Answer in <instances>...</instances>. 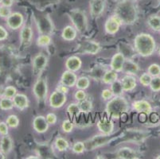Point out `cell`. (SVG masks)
I'll list each match as a JSON object with an SVG mask.
<instances>
[{"label": "cell", "mask_w": 160, "mask_h": 159, "mask_svg": "<svg viewBox=\"0 0 160 159\" xmlns=\"http://www.w3.org/2000/svg\"><path fill=\"white\" fill-rule=\"evenodd\" d=\"M6 122L11 128H17L19 126V119L16 115H10L6 119Z\"/></svg>", "instance_id": "obj_36"}, {"label": "cell", "mask_w": 160, "mask_h": 159, "mask_svg": "<svg viewBox=\"0 0 160 159\" xmlns=\"http://www.w3.org/2000/svg\"><path fill=\"white\" fill-rule=\"evenodd\" d=\"M66 112L72 116H78L80 113H81L78 103H72L68 105V107H66Z\"/></svg>", "instance_id": "obj_37"}, {"label": "cell", "mask_w": 160, "mask_h": 159, "mask_svg": "<svg viewBox=\"0 0 160 159\" xmlns=\"http://www.w3.org/2000/svg\"><path fill=\"white\" fill-rule=\"evenodd\" d=\"M7 19V28L12 30L21 29L24 25V16L20 12H12Z\"/></svg>", "instance_id": "obj_10"}, {"label": "cell", "mask_w": 160, "mask_h": 159, "mask_svg": "<svg viewBox=\"0 0 160 159\" xmlns=\"http://www.w3.org/2000/svg\"><path fill=\"white\" fill-rule=\"evenodd\" d=\"M11 7H6V6H0V17L7 18L11 14Z\"/></svg>", "instance_id": "obj_43"}, {"label": "cell", "mask_w": 160, "mask_h": 159, "mask_svg": "<svg viewBox=\"0 0 160 159\" xmlns=\"http://www.w3.org/2000/svg\"><path fill=\"white\" fill-rule=\"evenodd\" d=\"M125 57L123 52H116V54L113 55L110 62V68L116 72H123V65H124Z\"/></svg>", "instance_id": "obj_13"}, {"label": "cell", "mask_w": 160, "mask_h": 159, "mask_svg": "<svg viewBox=\"0 0 160 159\" xmlns=\"http://www.w3.org/2000/svg\"><path fill=\"white\" fill-rule=\"evenodd\" d=\"M148 72L152 77L160 76V65L156 63L151 64L148 68Z\"/></svg>", "instance_id": "obj_41"}, {"label": "cell", "mask_w": 160, "mask_h": 159, "mask_svg": "<svg viewBox=\"0 0 160 159\" xmlns=\"http://www.w3.org/2000/svg\"><path fill=\"white\" fill-rule=\"evenodd\" d=\"M123 25L122 22L116 14L110 16L104 23V30L109 35H115L120 30V26Z\"/></svg>", "instance_id": "obj_11"}, {"label": "cell", "mask_w": 160, "mask_h": 159, "mask_svg": "<svg viewBox=\"0 0 160 159\" xmlns=\"http://www.w3.org/2000/svg\"><path fill=\"white\" fill-rule=\"evenodd\" d=\"M158 56L160 57V48H159V49H158Z\"/></svg>", "instance_id": "obj_54"}, {"label": "cell", "mask_w": 160, "mask_h": 159, "mask_svg": "<svg viewBox=\"0 0 160 159\" xmlns=\"http://www.w3.org/2000/svg\"><path fill=\"white\" fill-rule=\"evenodd\" d=\"M111 87H110V89L112 90V92L113 95L114 96H123V86H122V83H121V80H116L114 82L112 83Z\"/></svg>", "instance_id": "obj_31"}, {"label": "cell", "mask_w": 160, "mask_h": 159, "mask_svg": "<svg viewBox=\"0 0 160 159\" xmlns=\"http://www.w3.org/2000/svg\"><path fill=\"white\" fill-rule=\"evenodd\" d=\"M106 113L112 119H119L129 111V103L123 96H113L108 101Z\"/></svg>", "instance_id": "obj_3"}, {"label": "cell", "mask_w": 160, "mask_h": 159, "mask_svg": "<svg viewBox=\"0 0 160 159\" xmlns=\"http://www.w3.org/2000/svg\"><path fill=\"white\" fill-rule=\"evenodd\" d=\"M33 96L38 102H43L46 100L48 95L47 80L45 77H39L35 81L32 89Z\"/></svg>", "instance_id": "obj_6"}, {"label": "cell", "mask_w": 160, "mask_h": 159, "mask_svg": "<svg viewBox=\"0 0 160 159\" xmlns=\"http://www.w3.org/2000/svg\"><path fill=\"white\" fill-rule=\"evenodd\" d=\"M77 81H78L77 74L74 72H72V71L66 70L62 73V77H61L60 83L67 86L69 88H72V87H75Z\"/></svg>", "instance_id": "obj_17"}, {"label": "cell", "mask_w": 160, "mask_h": 159, "mask_svg": "<svg viewBox=\"0 0 160 159\" xmlns=\"http://www.w3.org/2000/svg\"><path fill=\"white\" fill-rule=\"evenodd\" d=\"M130 1H132V2H134V1H137V0H130Z\"/></svg>", "instance_id": "obj_57"}, {"label": "cell", "mask_w": 160, "mask_h": 159, "mask_svg": "<svg viewBox=\"0 0 160 159\" xmlns=\"http://www.w3.org/2000/svg\"><path fill=\"white\" fill-rule=\"evenodd\" d=\"M158 32H159V33H160V30H159V31H158Z\"/></svg>", "instance_id": "obj_59"}, {"label": "cell", "mask_w": 160, "mask_h": 159, "mask_svg": "<svg viewBox=\"0 0 160 159\" xmlns=\"http://www.w3.org/2000/svg\"><path fill=\"white\" fill-rule=\"evenodd\" d=\"M14 147V142L9 135L2 136L0 141V151L5 155H8L12 151Z\"/></svg>", "instance_id": "obj_23"}, {"label": "cell", "mask_w": 160, "mask_h": 159, "mask_svg": "<svg viewBox=\"0 0 160 159\" xmlns=\"http://www.w3.org/2000/svg\"><path fill=\"white\" fill-rule=\"evenodd\" d=\"M14 107L18 108V110L23 111L29 107L30 101H29L28 96L23 93H17L13 98Z\"/></svg>", "instance_id": "obj_19"}, {"label": "cell", "mask_w": 160, "mask_h": 159, "mask_svg": "<svg viewBox=\"0 0 160 159\" xmlns=\"http://www.w3.org/2000/svg\"><path fill=\"white\" fill-rule=\"evenodd\" d=\"M90 14L93 17H99L105 9L104 0H91L89 2Z\"/></svg>", "instance_id": "obj_15"}, {"label": "cell", "mask_w": 160, "mask_h": 159, "mask_svg": "<svg viewBox=\"0 0 160 159\" xmlns=\"http://www.w3.org/2000/svg\"><path fill=\"white\" fill-rule=\"evenodd\" d=\"M78 36V30L73 26H66L64 27L62 32V37L63 40L66 42H72L77 38Z\"/></svg>", "instance_id": "obj_24"}, {"label": "cell", "mask_w": 160, "mask_h": 159, "mask_svg": "<svg viewBox=\"0 0 160 159\" xmlns=\"http://www.w3.org/2000/svg\"><path fill=\"white\" fill-rule=\"evenodd\" d=\"M139 71V67L137 63L133 61L131 59L125 60L124 65H123V72L125 74H129V75H136Z\"/></svg>", "instance_id": "obj_25"}, {"label": "cell", "mask_w": 160, "mask_h": 159, "mask_svg": "<svg viewBox=\"0 0 160 159\" xmlns=\"http://www.w3.org/2000/svg\"><path fill=\"white\" fill-rule=\"evenodd\" d=\"M100 45L93 40L86 39L78 44L77 52L80 54L96 55L100 51Z\"/></svg>", "instance_id": "obj_5"}, {"label": "cell", "mask_w": 160, "mask_h": 159, "mask_svg": "<svg viewBox=\"0 0 160 159\" xmlns=\"http://www.w3.org/2000/svg\"><path fill=\"white\" fill-rule=\"evenodd\" d=\"M27 158H32V157H28ZM33 158H38L37 157H33Z\"/></svg>", "instance_id": "obj_53"}, {"label": "cell", "mask_w": 160, "mask_h": 159, "mask_svg": "<svg viewBox=\"0 0 160 159\" xmlns=\"http://www.w3.org/2000/svg\"><path fill=\"white\" fill-rule=\"evenodd\" d=\"M114 96L110 88H105L101 92V97L104 100H109Z\"/></svg>", "instance_id": "obj_46"}, {"label": "cell", "mask_w": 160, "mask_h": 159, "mask_svg": "<svg viewBox=\"0 0 160 159\" xmlns=\"http://www.w3.org/2000/svg\"><path fill=\"white\" fill-rule=\"evenodd\" d=\"M67 101V96L62 92L55 90L50 94L49 98V107L53 109L61 108Z\"/></svg>", "instance_id": "obj_9"}, {"label": "cell", "mask_w": 160, "mask_h": 159, "mask_svg": "<svg viewBox=\"0 0 160 159\" xmlns=\"http://www.w3.org/2000/svg\"><path fill=\"white\" fill-rule=\"evenodd\" d=\"M116 157L120 159H137L139 158L135 150L131 147H123L116 152Z\"/></svg>", "instance_id": "obj_22"}, {"label": "cell", "mask_w": 160, "mask_h": 159, "mask_svg": "<svg viewBox=\"0 0 160 159\" xmlns=\"http://www.w3.org/2000/svg\"><path fill=\"white\" fill-rule=\"evenodd\" d=\"M149 87L151 91L154 92H160V76L152 77Z\"/></svg>", "instance_id": "obj_39"}, {"label": "cell", "mask_w": 160, "mask_h": 159, "mask_svg": "<svg viewBox=\"0 0 160 159\" xmlns=\"http://www.w3.org/2000/svg\"><path fill=\"white\" fill-rule=\"evenodd\" d=\"M52 42V37L49 34H41L37 39V46L39 47H46Z\"/></svg>", "instance_id": "obj_32"}, {"label": "cell", "mask_w": 160, "mask_h": 159, "mask_svg": "<svg viewBox=\"0 0 160 159\" xmlns=\"http://www.w3.org/2000/svg\"><path fill=\"white\" fill-rule=\"evenodd\" d=\"M151 80H152V77L148 72H143L142 74H141V76L139 78V83L143 87L149 86L150 84H151Z\"/></svg>", "instance_id": "obj_40"}, {"label": "cell", "mask_w": 160, "mask_h": 159, "mask_svg": "<svg viewBox=\"0 0 160 159\" xmlns=\"http://www.w3.org/2000/svg\"><path fill=\"white\" fill-rule=\"evenodd\" d=\"M134 49L140 57H148L156 49L155 39L148 33H138L134 39Z\"/></svg>", "instance_id": "obj_1"}, {"label": "cell", "mask_w": 160, "mask_h": 159, "mask_svg": "<svg viewBox=\"0 0 160 159\" xmlns=\"http://www.w3.org/2000/svg\"><path fill=\"white\" fill-rule=\"evenodd\" d=\"M86 151V147H85V142L78 141L76 142L72 147V151L76 154H81Z\"/></svg>", "instance_id": "obj_35"}, {"label": "cell", "mask_w": 160, "mask_h": 159, "mask_svg": "<svg viewBox=\"0 0 160 159\" xmlns=\"http://www.w3.org/2000/svg\"><path fill=\"white\" fill-rule=\"evenodd\" d=\"M38 30L41 34L50 35L53 32V24L51 21L47 19L46 17L41 18L40 22H38Z\"/></svg>", "instance_id": "obj_26"}, {"label": "cell", "mask_w": 160, "mask_h": 159, "mask_svg": "<svg viewBox=\"0 0 160 159\" xmlns=\"http://www.w3.org/2000/svg\"><path fill=\"white\" fill-rule=\"evenodd\" d=\"M158 2H160V0H158Z\"/></svg>", "instance_id": "obj_58"}, {"label": "cell", "mask_w": 160, "mask_h": 159, "mask_svg": "<svg viewBox=\"0 0 160 159\" xmlns=\"http://www.w3.org/2000/svg\"><path fill=\"white\" fill-rule=\"evenodd\" d=\"M115 14L120 18L123 25L134 24L138 17L137 9L130 0H124L118 4L115 9Z\"/></svg>", "instance_id": "obj_2"}, {"label": "cell", "mask_w": 160, "mask_h": 159, "mask_svg": "<svg viewBox=\"0 0 160 159\" xmlns=\"http://www.w3.org/2000/svg\"><path fill=\"white\" fill-rule=\"evenodd\" d=\"M48 57L42 52H39L33 57L32 61L33 72L35 75H40L46 68L48 64Z\"/></svg>", "instance_id": "obj_8"}, {"label": "cell", "mask_w": 160, "mask_h": 159, "mask_svg": "<svg viewBox=\"0 0 160 159\" xmlns=\"http://www.w3.org/2000/svg\"><path fill=\"white\" fill-rule=\"evenodd\" d=\"M56 89L58 90V91L62 92L65 93V94H67V93L69 92V87H68L67 86L64 85V84H61L60 83V84H58Z\"/></svg>", "instance_id": "obj_49"}, {"label": "cell", "mask_w": 160, "mask_h": 159, "mask_svg": "<svg viewBox=\"0 0 160 159\" xmlns=\"http://www.w3.org/2000/svg\"><path fill=\"white\" fill-rule=\"evenodd\" d=\"M97 127L100 133L104 134V135H111L113 133L115 129L114 122H113V119H112L111 118L100 119L97 122Z\"/></svg>", "instance_id": "obj_12"}, {"label": "cell", "mask_w": 160, "mask_h": 159, "mask_svg": "<svg viewBox=\"0 0 160 159\" xmlns=\"http://www.w3.org/2000/svg\"><path fill=\"white\" fill-rule=\"evenodd\" d=\"M156 158H157V159H160V155H158V157H156Z\"/></svg>", "instance_id": "obj_55"}, {"label": "cell", "mask_w": 160, "mask_h": 159, "mask_svg": "<svg viewBox=\"0 0 160 159\" xmlns=\"http://www.w3.org/2000/svg\"><path fill=\"white\" fill-rule=\"evenodd\" d=\"M17 93H18V91H17L15 87H14V86H7V87H6L3 89V93H2V96L13 99L14 96Z\"/></svg>", "instance_id": "obj_38"}, {"label": "cell", "mask_w": 160, "mask_h": 159, "mask_svg": "<svg viewBox=\"0 0 160 159\" xmlns=\"http://www.w3.org/2000/svg\"><path fill=\"white\" fill-rule=\"evenodd\" d=\"M118 79V72H115L113 70H106L104 74L103 75L101 81L104 84H111Z\"/></svg>", "instance_id": "obj_27"}, {"label": "cell", "mask_w": 160, "mask_h": 159, "mask_svg": "<svg viewBox=\"0 0 160 159\" xmlns=\"http://www.w3.org/2000/svg\"><path fill=\"white\" fill-rule=\"evenodd\" d=\"M133 110L136 111L138 113L142 114H150L152 111V106L148 101L144 100H139L134 101L132 104Z\"/></svg>", "instance_id": "obj_18"}, {"label": "cell", "mask_w": 160, "mask_h": 159, "mask_svg": "<svg viewBox=\"0 0 160 159\" xmlns=\"http://www.w3.org/2000/svg\"><path fill=\"white\" fill-rule=\"evenodd\" d=\"M90 85V80L87 77H78L77 83H76L75 87L78 89L86 90Z\"/></svg>", "instance_id": "obj_34"}, {"label": "cell", "mask_w": 160, "mask_h": 159, "mask_svg": "<svg viewBox=\"0 0 160 159\" xmlns=\"http://www.w3.org/2000/svg\"><path fill=\"white\" fill-rule=\"evenodd\" d=\"M46 119L47 120L48 123L49 125H55L58 122V117L53 112H50V113H48L46 116Z\"/></svg>", "instance_id": "obj_45"}, {"label": "cell", "mask_w": 160, "mask_h": 159, "mask_svg": "<svg viewBox=\"0 0 160 159\" xmlns=\"http://www.w3.org/2000/svg\"><path fill=\"white\" fill-rule=\"evenodd\" d=\"M87 97V94L85 92V90L82 89H78V91L76 92L75 94H74V98L78 102L82 101V100H85Z\"/></svg>", "instance_id": "obj_44"}, {"label": "cell", "mask_w": 160, "mask_h": 159, "mask_svg": "<svg viewBox=\"0 0 160 159\" xmlns=\"http://www.w3.org/2000/svg\"><path fill=\"white\" fill-rule=\"evenodd\" d=\"M9 135V126L6 122H0V135Z\"/></svg>", "instance_id": "obj_47"}, {"label": "cell", "mask_w": 160, "mask_h": 159, "mask_svg": "<svg viewBox=\"0 0 160 159\" xmlns=\"http://www.w3.org/2000/svg\"><path fill=\"white\" fill-rule=\"evenodd\" d=\"M65 66L67 70L72 71V72H78L81 68L82 66V61L78 56H71L68 57L65 61Z\"/></svg>", "instance_id": "obj_21"}, {"label": "cell", "mask_w": 160, "mask_h": 159, "mask_svg": "<svg viewBox=\"0 0 160 159\" xmlns=\"http://www.w3.org/2000/svg\"><path fill=\"white\" fill-rule=\"evenodd\" d=\"M6 156H7V155H5V154H4L2 152V151H0V159H5Z\"/></svg>", "instance_id": "obj_51"}, {"label": "cell", "mask_w": 160, "mask_h": 159, "mask_svg": "<svg viewBox=\"0 0 160 159\" xmlns=\"http://www.w3.org/2000/svg\"><path fill=\"white\" fill-rule=\"evenodd\" d=\"M72 26L81 33H84L88 29V19L86 14L80 9H74L69 13Z\"/></svg>", "instance_id": "obj_4"}, {"label": "cell", "mask_w": 160, "mask_h": 159, "mask_svg": "<svg viewBox=\"0 0 160 159\" xmlns=\"http://www.w3.org/2000/svg\"><path fill=\"white\" fill-rule=\"evenodd\" d=\"M54 146L59 152H65L69 148V142L63 137H58L54 141Z\"/></svg>", "instance_id": "obj_28"}, {"label": "cell", "mask_w": 160, "mask_h": 159, "mask_svg": "<svg viewBox=\"0 0 160 159\" xmlns=\"http://www.w3.org/2000/svg\"><path fill=\"white\" fill-rule=\"evenodd\" d=\"M14 104L13 99L1 96L0 99V109L2 111H11L14 108Z\"/></svg>", "instance_id": "obj_30"}, {"label": "cell", "mask_w": 160, "mask_h": 159, "mask_svg": "<svg viewBox=\"0 0 160 159\" xmlns=\"http://www.w3.org/2000/svg\"><path fill=\"white\" fill-rule=\"evenodd\" d=\"M2 1H3V0H0V4H2Z\"/></svg>", "instance_id": "obj_56"}, {"label": "cell", "mask_w": 160, "mask_h": 159, "mask_svg": "<svg viewBox=\"0 0 160 159\" xmlns=\"http://www.w3.org/2000/svg\"><path fill=\"white\" fill-rule=\"evenodd\" d=\"M122 86L124 92H129L133 91L137 86V81L135 76L126 74L124 77L121 78Z\"/></svg>", "instance_id": "obj_20"}, {"label": "cell", "mask_w": 160, "mask_h": 159, "mask_svg": "<svg viewBox=\"0 0 160 159\" xmlns=\"http://www.w3.org/2000/svg\"><path fill=\"white\" fill-rule=\"evenodd\" d=\"M74 125L69 119H65L62 123V130L64 133H70L73 130Z\"/></svg>", "instance_id": "obj_42"}, {"label": "cell", "mask_w": 160, "mask_h": 159, "mask_svg": "<svg viewBox=\"0 0 160 159\" xmlns=\"http://www.w3.org/2000/svg\"><path fill=\"white\" fill-rule=\"evenodd\" d=\"M111 135H104L100 133V135H94L86 142H85L87 151H93L96 148H99L103 146H105L111 141Z\"/></svg>", "instance_id": "obj_7"}, {"label": "cell", "mask_w": 160, "mask_h": 159, "mask_svg": "<svg viewBox=\"0 0 160 159\" xmlns=\"http://www.w3.org/2000/svg\"><path fill=\"white\" fill-rule=\"evenodd\" d=\"M33 129L38 134H43L48 131L49 124L44 116H37L32 122Z\"/></svg>", "instance_id": "obj_14"}, {"label": "cell", "mask_w": 160, "mask_h": 159, "mask_svg": "<svg viewBox=\"0 0 160 159\" xmlns=\"http://www.w3.org/2000/svg\"><path fill=\"white\" fill-rule=\"evenodd\" d=\"M78 104H79V107H80V109H81V113H85V114L89 113V112H92V107H93V105H92V101L87 100V99L82 100V101L78 102Z\"/></svg>", "instance_id": "obj_33"}, {"label": "cell", "mask_w": 160, "mask_h": 159, "mask_svg": "<svg viewBox=\"0 0 160 159\" xmlns=\"http://www.w3.org/2000/svg\"><path fill=\"white\" fill-rule=\"evenodd\" d=\"M13 3H14V0H3L2 2V5L8 7H11Z\"/></svg>", "instance_id": "obj_50"}, {"label": "cell", "mask_w": 160, "mask_h": 159, "mask_svg": "<svg viewBox=\"0 0 160 159\" xmlns=\"http://www.w3.org/2000/svg\"><path fill=\"white\" fill-rule=\"evenodd\" d=\"M33 32L31 26L28 25H23L20 30V42L22 46H28L33 39Z\"/></svg>", "instance_id": "obj_16"}, {"label": "cell", "mask_w": 160, "mask_h": 159, "mask_svg": "<svg viewBox=\"0 0 160 159\" xmlns=\"http://www.w3.org/2000/svg\"><path fill=\"white\" fill-rule=\"evenodd\" d=\"M3 87H0V96H2V93H3Z\"/></svg>", "instance_id": "obj_52"}, {"label": "cell", "mask_w": 160, "mask_h": 159, "mask_svg": "<svg viewBox=\"0 0 160 159\" xmlns=\"http://www.w3.org/2000/svg\"><path fill=\"white\" fill-rule=\"evenodd\" d=\"M8 37V32L5 27L0 26V42L6 40Z\"/></svg>", "instance_id": "obj_48"}, {"label": "cell", "mask_w": 160, "mask_h": 159, "mask_svg": "<svg viewBox=\"0 0 160 159\" xmlns=\"http://www.w3.org/2000/svg\"><path fill=\"white\" fill-rule=\"evenodd\" d=\"M148 26L154 31H159L160 30V16L151 15L148 17Z\"/></svg>", "instance_id": "obj_29"}]
</instances>
